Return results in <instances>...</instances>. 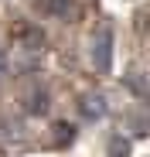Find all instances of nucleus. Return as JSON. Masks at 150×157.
I'll list each match as a JSON object with an SVG mask.
<instances>
[{
	"label": "nucleus",
	"instance_id": "obj_1",
	"mask_svg": "<svg viewBox=\"0 0 150 157\" xmlns=\"http://www.w3.org/2000/svg\"><path fill=\"white\" fill-rule=\"evenodd\" d=\"M92 62H96V68H99V72H109V65H113V34H109V28H103V31L96 34Z\"/></svg>",
	"mask_w": 150,
	"mask_h": 157
},
{
	"label": "nucleus",
	"instance_id": "obj_2",
	"mask_svg": "<svg viewBox=\"0 0 150 157\" xmlns=\"http://www.w3.org/2000/svg\"><path fill=\"white\" fill-rule=\"evenodd\" d=\"M82 113H85L89 120L106 116V99H103V96H85V99H82Z\"/></svg>",
	"mask_w": 150,
	"mask_h": 157
},
{
	"label": "nucleus",
	"instance_id": "obj_3",
	"mask_svg": "<svg viewBox=\"0 0 150 157\" xmlns=\"http://www.w3.org/2000/svg\"><path fill=\"white\" fill-rule=\"evenodd\" d=\"M68 7H72V0H41V10L48 14H68Z\"/></svg>",
	"mask_w": 150,
	"mask_h": 157
},
{
	"label": "nucleus",
	"instance_id": "obj_4",
	"mask_svg": "<svg viewBox=\"0 0 150 157\" xmlns=\"http://www.w3.org/2000/svg\"><path fill=\"white\" fill-rule=\"evenodd\" d=\"M7 72V58H4V51H0V75Z\"/></svg>",
	"mask_w": 150,
	"mask_h": 157
}]
</instances>
